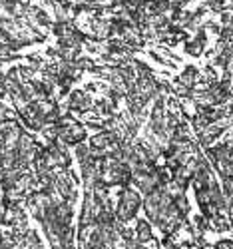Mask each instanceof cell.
I'll return each instance as SVG.
<instances>
[{
  "instance_id": "cell-1",
  "label": "cell",
  "mask_w": 233,
  "mask_h": 249,
  "mask_svg": "<svg viewBox=\"0 0 233 249\" xmlns=\"http://www.w3.org/2000/svg\"><path fill=\"white\" fill-rule=\"evenodd\" d=\"M56 128H58V138L64 143H68V146H78V143H84V140H86V130L68 114L58 118Z\"/></svg>"
},
{
  "instance_id": "cell-2",
  "label": "cell",
  "mask_w": 233,
  "mask_h": 249,
  "mask_svg": "<svg viewBox=\"0 0 233 249\" xmlns=\"http://www.w3.org/2000/svg\"><path fill=\"white\" fill-rule=\"evenodd\" d=\"M142 205V197L136 190L132 188H124L120 192V199H118V207H116V217L120 221H130L136 217L138 207Z\"/></svg>"
},
{
  "instance_id": "cell-3",
  "label": "cell",
  "mask_w": 233,
  "mask_h": 249,
  "mask_svg": "<svg viewBox=\"0 0 233 249\" xmlns=\"http://www.w3.org/2000/svg\"><path fill=\"white\" fill-rule=\"evenodd\" d=\"M92 106H94L92 98H90L86 92H82V90L72 92V96H70V108H72V110H76L78 114H86Z\"/></svg>"
},
{
  "instance_id": "cell-4",
  "label": "cell",
  "mask_w": 233,
  "mask_h": 249,
  "mask_svg": "<svg viewBox=\"0 0 233 249\" xmlns=\"http://www.w3.org/2000/svg\"><path fill=\"white\" fill-rule=\"evenodd\" d=\"M199 80H201L199 72H197L194 66H187V68L181 72L178 84H181V86H185V88H189V90H194V88L199 84Z\"/></svg>"
},
{
  "instance_id": "cell-5",
  "label": "cell",
  "mask_w": 233,
  "mask_h": 249,
  "mask_svg": "<svg viewBox=\"0 0 233 249\" xmlns=\"http://www.w3.org/2000/svg\"><path fill=\"white\" fill-rule=\"evenodd\" d=\"M116 106H118V104H114L110 98H106V100H100V102H96L94 104V114L96 116H100V118H112L114 116V110H116Z\"/></svg>"
},
{
  "instance_id": "cell-6",
  "label": "cell",
  "mask_w": 233,
  "mask_h": 249,
  "mask_svg": "<svg viewBox=\"0 0 233 249\" xmlns=\"http://www.w3.org/2000/svg\"><path fill=\"white\" fill-rule=\"evenodd\" d=\"M136 239H138L140 243H147V241H152V239H154L152 225L147 223V221L138 219V223H136Z\"/></svg>"
},
{
  "instance_id": "cell-7",
  "label": "cell",
  "mask_w": 233,
  "mask_h": 249,
  "mask_svg": "<svg viewBox=\"0 0 233 249\" xmlns=\"http://www.w3.org/2000/svg\"><path fill=\"white\" fill-rule=\"evenodd\" d=\"M203 44H205V32H199L196 40H189L185 44V52L192 56H199L203 52Z\"/></svg>"
},
{
  "instance_id": "cell-8",
  "label": "cell",
  "mask_w": 233,
  "mask_h": 249,
  "mask_svg": "<svg viewBox=\"0 0 233 249\" xmlns=\"http://www.w3.org/2000/svg\"><path fill=\"white\" fill-rule=\"evenodd\" d=\"M209 221H211V230H214V231H227L229 227H231L229 219H227V217H223L221 213H217L214 219H209Z\"/></svg>"
},
{
  "instance_id": "cell-9",
  "label": "cell",
  "mask_w": 233,
  "mask_h": 249,
  "mask_svg": "<svg viewBox=\"0 0 233 249\" xmlns=\"http://www.w3.org/2000/svg\"><path fill=\"white\" fill-rule=\"evenodd\" d=\"M174 205L178 207V212H179L183 217L187 215V212H189V201H187L185 194H181V196H176V197H174Z\"/></svg>"
},
{
  "instance_id": "cell-10",
  "label": "cell",
  "mask_w": 233,
  "mask_h": 249,
  "mask_svg": "<svg viewBox=\"0 0 233 249\" xmlns=\"http://www.w3.org/2000/svg\"><path fill=\"white\" fill-rule=\"evenodd\" d=\"M205 6H207L209 10H214V12H221V10H225V2H223V0H207Z\"/></svg>"
},
{
  "instance_id": "cell-11",
  "label": "cell",
  "mask_w": 233,
  "mask_h": 249,
  "mask_svg": "<svg viewBox=\"0 0 233 249\" xmlns=\"http://www.w3.org/2000/svg\"><path fill=\"white\" fill-rule=\"evenodd\" d=\"M215 249H233V239H223V241H217Z\"/></svg>"
},
{
  "instance_id": "cell-12",
  "label": "cell",
  "mask_w": 233,
  "mask_h": 249,
  "mask_svg": "<svg viewBox=\"0 0 233 249\" xmlns=\"http://www.w3.org/2000/svg\"><path fill=\"white\" fill-rule=\"evenodd\" d=\"M44 2H54V0H44Z\"/></svg>"
},
{
  "instance_id": "cell-13",
  "label": "cell",
  "mask_w": 233,
  "mask_h": 249,
  "mask_svg": "<svg viewBox=\"0 0 233 249\" xmlns=\"http://www.w3.org/2000/svg\"><path fill=\"white\" fill-rule=\"evenodd\" d=\"M140 249H145V247H143V243H142V245H140Z\"/></svg>"
}]
</instances>
